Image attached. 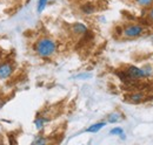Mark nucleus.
I'll return each instance as SVG.
<instances>
[{
  "label": "nucleus",
  "mask_w": 153,
  "mask_h": 145,
  "mask_svg": "<svg viewBox=\"0 0 153 145\" xmlns=\"http://www.w3.org/2000/svg\"><path fill=\"white\" fill-rule=\"evenodd\" d=\"M34 51L41 57H50L56 53L57 43L54 40L50 39V37H41L36 42Z\"/></svg>",
  "instance_id": "f257e3e1"
},
{
  "label": "nucleus",
  "mask_w": 153,
  "mask_h": 145,
  "mask_svg": "<svg viewBox=\"0 0 153 145\" xmlns=\"http://www.w3.org/2000/svg\"><path fill=\"white\" fill-rule=\"evenodd\" d=\"M144 33V27L140 26V25H127L124 31H123V34L125 37H128V39H133V37H138Z\"/></svg>",
  "instance_id": "f03ea898"
},
{
  "label": "nucleus",
  "mask_w": 153,
  "mask_h": 145,
  "mask_svg": "<svg viewBox=\"0 0 153 145\" xmlns=\"http://www.w3.org/2000/svg\"><path fill=\"white\" fill-rule=\"evenodd\" d=\"M14 72V64L11 61H1L0 62V80L8 78Z\"/></svg>",
  "instance_id": "7ed1b4c3"
},
{
  "label": "nucleus",
  "mask_w": 153,
  "mask_h": 145,
  "mask_svg": "<svg viewBox=\"0 0 153 145\" xmlns=\"http://www.w3.org/2000/svg\"><path fill=\"white\" fill-rule=\"evenodd\" d=\"M72 32L76 34V35H84L87 33V27L84 25V23H80V22H76L72 26Z\"/></svg>",
  "instance_id": "20e7f679"
},
{
  "label": "nucleus",
  "mask_w": 153,
  "mask_h": 145,
  "mask_svg": "<svg viewBox=\"0 0 153 145\" xmlns=\"http://www.w3.org/2000/svg\"><path fill=\"white\" fill-rule=\"evenodd\" d=\"M127 98H128V101L132 102V103H140V102L144 101L145 95H144L143 92H133V94L128 95Z\"/></svg>",
  "instance_id": "39448f33"
},
{
  "label": "nucleus",
  "mask_w": 153,
  "mask_h": 145,
  "mask_svg": "<svg viewBox=\"0 0 153 145\" xmlns=\"http://www.w3.org/2000/svg\"><path fill=\"white\" fill-rule=\"evenodd\" d=\"M121 119H123V115H121L120 112H117V111L110 114L108 117H107L108 123H117V122H119V121H121Z\"/></svg>",
  "instance_id": "423d86ee"
},
{
  "label": "nucleus",
  "mask_w": 153,
  "mask_h": 145,
  "mask_svg": "<svg viewBox=\"0 0 153 145\" xmlns=\"http://www.w3.org/2000/svg\"><path fill=\"white\" fill-rule=\"evenodd\" d=\"M106 125V123L105 122H100V123H96V124H93V125H91L90 127H87V132H98L99 130H101L102 127Z\"/></svg>",
  "instance_id": "0eeeda50"
},
{
  "label": "nucleus",
  "mask_w": 153,
  "mask_h": 145,
  "mask_svg": "<svg viewBox=\"0 0 153 145\" xmlns=\"http://www.w3.org/2000/svg\"><path fill=\"white\" fill-rule=\"evenodd\" d=\"M82 12H84L85 14H91V13H93V12H94V7H93V5H91V4L85 5V6L82 7Z\"/></svg>",
  "instance_id": "6e6552de"
},
{
  "label": "nucleus",
  "mask_w": 153,
  "mask_h": 145,
  "mask_svg": "<svg viewBox=\"0 0 153 145\" xmlns=\"http://www.w3.org/2000/svg\"><path fill=\"white\" fill-rule=\"evenodd\" d=\"M46 4H47V0H39L38 12H42V10L46 7Z\"/></svg>",
  "instance_id": "1a4fd4ad"
},
{
  "label": "nucleus",
  "mask_w": 153,
  "mask_h": 145,
  "mask_svg": "<svg viewBox=\"0 0 153 145\" xmlns=\"http://www.w3.org/2000/svg\"><path fill=\"white\" fill-rule=\"evenodd\" d=\"M44 123H45V118H42V117H39L36 119V125L38 129H41V127H44Z\"/></svg>",
  "instance_id": "9d476101"
},
{
  "label": "nucleus",
  "mask_w": 153,
  "mask_h": 145,
  "mask_svg": "<svg viewBox=\"0 0 153 145\" xmlns=\"http://www.w3.org/2000/svg\"><path fill=\"white\" fill-rule=\"evenodd\" d=\"M124 133V131H123V129L121 127H114V129H112L111 130V135H123Z\"/></svg>",
  "instance_id": "9b49d317"
},
{
  "label": "nucleus",
  "mask_w": 153,
  "mask_h": 145,
  "mask_svg": "<svg viewBox=\"0 0 153 145\" xmlns=\"http://www.w3.org/2000/svg\"><path fill=\"white\" fill-rule=\"evenodd\" d=\"M152 1L153 0H137V2L139 5H141V6H147V5L152 4Z\"/></svg>",
  "instance_id": "f8f14e48"
},
{
  "label": "nucleus",
  "mask_w": 153,
  "mask_h": 145,
  "mask_svg": "<svg viewBox=\"0 0 153 145\" xmlns=\"http://www.w3.org/2000/svg\"><path fill=\"white\" fill-rule=\"evenodd\" d=\"M149 17H150V19H151V20L153 21V7L151 8V11L149 12Z\"/></svg>",
  "instance_id": "ddd939ff"
},
{
  "label": "nucleus",
  "mask_w": 153,
  "mask_h": 145,
  "mask_svg": "<svg viewBox=\"0 0 153 145\" xmlns=\"http://www.w3.org/2000/svg\"><path fill=\"white\" fill-rule=\"evenodd\" d=\"M2 105H4V101H1V100H0V108H1Z\"/></svg>",
  "instance_id": "4468645a"
},
{
  "label": "nucleus",
  "mask_w": 153,
  "mask_h": 145,
  "mask_svg": "<svg viewBox=\"0 0 153 145\" xmlns=\"http://www.w3.org/2000/svg\"><path fill=\"white\" fill-rule=\"evenodd\" d=\"M0 62H1V55H0Z\"/></svg>",
  "instance_id": "2eb2a0df"
}]
</instances>
